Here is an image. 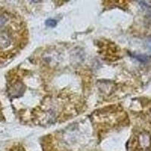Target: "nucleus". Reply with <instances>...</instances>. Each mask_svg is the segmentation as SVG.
Instances as JSON below:
<instances>
[{
	"mask_svg": "<svg viewBox=\"0 0 151 151\" xmlns=\"http://www.w3.org/2000/svg\"><path fill=\"white\" fill-rule=\"evenodd\" d=\"M12 37L7 31L0 32V49L9 48L12 44Z\"/></svg>",
	"mask_w": 151,
	"mask_h": 151,
	"instance_id": "obj_1",
	"label": "nucleus"
},
{
	"mask_svg": "<svg viewBox=\"0 0 151 151\" xmlns=\"http://www.w3.org/2000/svg\"><path fill=\"white\" fill-rule=\"evenodd\" d=\"M45 24L47 26L50 27H55L57 25V21L55 20H52V19H49L48 21H46Z\"/></svg>",
	"mask_w": 151,
	"mask_h": 151,
	"instance_id": "obj_2",
	"label": "nucleus"
},
{
	"mask_svg": "<svg viewBox=\"0 0 151 151\" xmlns=\"http://www.w3.org/2000/svg\"><path fill=\"white\" fill-rule=\"evenodd\" d=\"M9 151H25L24 148L21 146H14Z\"/></svg>",
	"mask_w": 151,
	"mask_h": 151,
	"instance_id": "obj_3",
	"label": "nucleus"
}]
</instances>
